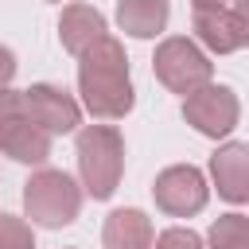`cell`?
<instances>
[{
    "label": "cell",
    "instance_id": "obj_1",
    "mask_svg": "<svg viewBox=\"0 0 249 249\" xmlns=\"http://www.w3.org/2000/svg\"><path fill=\"white\" fill-rule=\"evenodd\" d=\"M78 89H82V101L86 109L97 117V121H117L132 109L136 93H132V82H128V54H124V43L105 35L101 43H93L86 54H78Z\"/></svg>",
    "mask_w": 249,
    "mask_h": 249
},
{
    "label": "cell",
    "instance_id": "obj_2",
    "mask_svg": "<svg viewBox=\"0 0 249 249\" xmlns=\"http://www.w3.org/2000/svg\"><path fill=\"white\" fill-rule=\"evenodd\" d=\"M124 171V140L113 124H86L78 132V175L86 195L109 198Z\"/></svg>",
    "mask_w": 249,
    "mask_h": 249
},
{
    "label": "cell",
    "instance_id": "obj_3",
    "mask_svg": "<svg viewBox=\"0 0 249 249\" xmlns=\"http://www.w3.org/2000/svg\"><path fill=\"white\" fill-rule=\"evenodd\" d=\"M23 210L35 226L47 230H62L78 218L82 210V187L54 167H39L27 183H23Z\"/></svg>",
    "mask_w": 249,
    "mask_h": 249
},
{
    "label": "cell",
    "instance_id": "obj_4",
    "mask_svg": "<svg viewBox=\"0 0 249 249\" xmlns=\"http://www.w3.org/2000/svg\"><path fill=\"white\" fill-rule=\"evenodd\" d=\"M152 70H156V78L171 93H183V97L195 93V89H202V86H210V78H214V62L191 39H183V35H171V39H163L156 47Z\"/></svg>",
    "mask_w": 249,
    "mask_h": 249
},
{
    "label": "cell",
    "instance_id": "obj_5",
    "mask_svg": "<svg viewBox=\"0 0 249 249\" xmlns=\"http://www.w3.org/2000/svg\"><path fill=\"white\" fill-rule=\"evenodd\" d=\"M152 198L163 214L171 218H191L206 206V179L198 167L191 163H175V167H163L152 183Z\"/></svg>",
    "mask_w": 249,
    "mask_h": 249
},
{
    "label": "cell",
    "instance_id": "obj_6",
    "mask_svg": "<svg viewBox=\"0 0 249 249\" xmlns=\"http://www.w3.org/2000/svg\"><path fill=\"white\" fill-rule=\"evenodd\" d=\"M183 117H187V124H195L202 136H226L233 124H237V117H241V105H237V93L230 89V86H202V89H195V93H187L183 97Z\"/></svg>",
    "mask_w": 249,
    "mask_h": 249
},
{
    "label": "cell",
    "instance_id": "obj_7",
    "mask_svg": "<svg viewBox=\"0 0 249 249\" xmlns=\"http://www.w3.org/2000/svg\"><path fill=\"white\" fill-rule=\"evenodd\" d=\"M23 113H27L31 124H39L47 136H62V132H74V128L82 124L78 101H74L66 89L51 86V82H39V86L23 89Z\"/></svg>",
    "mask_w": 249,
    "mask_h": 249
},
{
    "label": "cell",
    "instance_id": "obj_8",
    "mask_svg": "<svg viewBox=\"0 0 249 249\" xmlns=\"http://www.w3.org/2000/svg\"><path fill=\"white\" fill-rule=\"evenodd\" d=\"M210 175L226 202H249V144H222L210 156Z\"/></svg>",
    "mask_w": 249,
    "mask_h": 249
},
{
    "label": "cell",
    "instance_id": "obj_9",
    "mask_svg": "<svg viewBox=\"0 0 249 249\" xmlns=\"http://www.w3.org/2000/svg\"><path fill=\"white\" fill-rule=\"evenodd\" d=\"M109 35V23L97 8L89 4H66L62 16H58V39L70 54H86L93 43H101Z\"/></svg>",
    "mask_w": 249,
    "mask_h": 249
},
{
    "label": "cell",
    "instance_id": "obj_10",
    "mask_svg": "<svg viewBox=\"0 0 249 249\" xmlns=\"http://www.w3.org/2000/svg\"><path fill=\"white\" fill-rule=\"evenodd\" d=\"M101 245L105 249H152V222H148V214L136 210V206L113 210L105 218Z\"/></svg>",
    "mask_w": 249,
    "mask_h": 249
},
{
    "label": "cell",
    "instance_id": "obj_11",
    "mask_svg": "<svg viewBox=\"0 0 249 249\" xmlns=\"http://www.w3.org/2000/svg\"><path fill=\"white\" fill-rule=\"evenodd\" d=\"M167 0H117V23L132 39H156L167 27Z\"/></svg>",
    "mask_w": 249,
    "mask_h": 249
},
{
    "label": "cell",
    "instance_id": "obj_12",
    "mask_svg": "<svg viewBox=\"0 0 249 249\" xmlns=\"http://www.w3.org/2000/svg\"><path fill=\"white\" fill-rule=\"evenodd\" d=\"M191 27H195L198 43H202L206 51H214V54H230V51L241 47V43H237V31H233L230 8H198L195 19H191Z\"/></svg>",
    "mask_w": 249,
    "mask_h": 249
},
{
    "label": "cell",
    "instance_id": "obj_13",
    "mask_svg": "<svg viewBox=\"0 0 249 249\" xmlns=\"http://www.w3.org/2000/svg\"><path fill=\"white\" fill-rule=\"evenodd\" d=\"M0 152L12 156L16 163L39 167V163H47V156H51V136H47L39 124H31V117H23V121L0 140Z\"/></svg>",
    "mask_w": 249,
    "mask_h": 249
},
{
    "label": "cell",
    "instance_id": "obj_14",
    "mask_svg": "<svg viewBox=\"0 0 249 249\" xmlns=\"http://www.w3.org/2000/svg\"><path fill=\"white\" fill-rule=\"evenodd\" d=\"M210 249H249V218L245 214H222L210 226Z\"/></svg>",
    "mask_w": 249,
    "mask_h": 249
},
{
    "label": "cell",
    "instance_id": "obj_15",
    "mask_svg": "<svg viewBox=\"0 0 249 249\" xmlns=\"http://www.w3.org/2000/svg\"><path fill=\"white\" fill-rule=\"evenodd\" d=\"M0 249H35V233L23 218L0 210Z\"/></svg>",
    "mask_w": 249,
    "mask_h": 249
},
{
    "label": "cell",
    "instance_id": "obj_16",
    "mask_svg": "<svg viewBox=\"0 0 249 249\" xmlns=\"http://www.w3.org/2000/svg\"><path fill=\"white\" fill-rule=\"evenodd\" d=\"M23 117H27V113H23V93H16V89L4 86V89H0V140H4Z\"/></svg>",
    "mask_w": 249,
    "mask_h": 249
},
{
    "label": "cell",
    "instance_id": "obj_17",
    "mask_svg": "<svg viewBox=\"0 0 249 249\" xmlns=\"http://www.w3.org/2000/svg\"><path fill=\"white\" fill-rule=\"evenodd\" d=\"M152 249H202V237H198L195 230L171 226V230H163V233L156 237V245H152Z\"/></svg>",
    "mask_w": 249,
    "mask_h": 249
},
{
    "label": "cell",
    "instance_id": "obj_18",
    "mask_svg": "<svg viewBox=\"0 0 249 249\" xmlns=\"http://www.w3.org/2000/svg\"><path fill=\"white\" fill-rule=\"evenodd\" d=\"M230 16H233V31H237V43H241V47H249V0H233Z\"/></svg>",
    "mask_w": 249,
    "mask_h": 249
},
{
    "label": "cell",
    "instance_id": "obj_19",
    "mask_svg": "<svg viewBox=\"0 0 249 249\" xmlns=\"http://www.w3.org/2000/svg\"><path fill=\"white\" fill-rule=\"evenodd\" d=\"M12 78H16V54H12V51L0 43V89H4Z\"/></svg>",
    "mask_w": 249,
    "mask_h": 249
},
{
    "label": "cell",
    "instance_id": "obj_20",
    "mask_svg": "<svg viewBox=\"0 0 249 249\" xmlns=\"http://www.w3.org/2000/svg\"><path fill=\"white\" fill-rule=\"evenodd\" d=\"M191 4H195V12H198V8H226L230 0H191Z\"/></svg>",
    "mask_w": 249,
    "mask_h": 249
}]
</instances>
